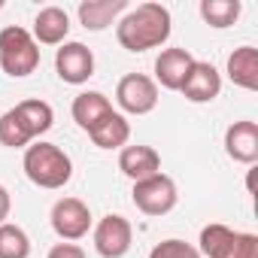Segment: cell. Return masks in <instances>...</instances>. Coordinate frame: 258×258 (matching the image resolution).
<instances>
[{
	"label": "cell",
	"mask_w": 258,
	"mask_h": 258,
	"mask_svg": "<svg viewBox=\"0 0 258 258\" xmlns=\"http://www.w3.org/2000/svg\"><path fill=\"white\" fill-rule=\"evenodd\" d=\"M170 31H173V19L164 4H140L115 22L118 46L134 55L164 46L170 40Z\"/></svg>",
	"instance_id": "6da1fadb"
},
{
	"label": "cell",
	"mask_w": 258,
	"mask_h": 258,
	"mask_svg": "<svg viewBox=\"0 0 258 258\" xmlns=\"http://www.w3.org/2000/svg\"><path fill=\"white\" fill-rule=\"evenodd\" d=\"M25 176L37 185V188H49V191H58L64 188L70 179H73V161L70 155L55 146V143H46V140H37L25 149Z\"/></svg>",
	"instance_id": "7a4b0ae2"
},
{
	"label": "cell",
	"mask_w": 258,
	"mask_h": 258,
	"mask_svg": "<svg viewBox=\"0 0 258 258\" xmlns=\"http://www.w3.org/2000/svg\"><path fill=\"white\" fill-rule=\"evenodd\" d=\"M40 67V46L28 28L10 25L0 31V70L13 79H25Z\"/></svg>",
	"instance_id": "3957f363"
},
{
	"label": "cell",
	"mask_w": 258,
	"mask_h": 258,
	"mask_svg": "<svg viewBox=\"0 0 258 258\" xmlns=\"http://www.w3.org/2000/svg\"><path fill=\"white\" fill-rule=\"evenodd\" d=\"M198 252L207 258H258V237L246 231H234L228 225H204Z\"/></svg>",
	"instance_id": "277c9868"
},
{
	"label": "cell",
	"mask_w": 258,
	"mask_h": 258,
	"mask_svg": "<svg viewBox=\"0 0 258 258\" xmlns=\"http://www.w3.org/2000/svg\"><path fill=\"white\" fill-rule=\"evenodd\" d=\"M131 201L134 207L143 213V216H167L176 204H179V188L173 182V176L167 173H155L149 179H140L134 182V191H131Z\"/></svg>",
	"instance_id": "5b68a950"
},
{
	"label": "cell",
	"mask_w": 258,
	"mask_h": 258,
	"mask_svg": "<svg viewBox=\"0 0 258 258\" xmlns=\"http://www.w3.org/2000/svg\"><path fill=\"white\" fill-rule=\"evenodd\" d=\"M115 103L121 115H149L158 106V85L146 73H127L115 85Z\"/></svg>",
	"instance_id": "8992f818"
},
{
	"label": "cell",
	"mask_w": 258,
	"mask_h": 258,
	"mask_svg": "<svg viewBox=\"0 0 258 258\" xmlns=\"http://www.w3.org/2000/svg\"><path fill=\"white\" fill-rule=\"evenodd\" d=\"M49 219H52V231H55L64 243L82 240V237L91 231V225H94L88 204L79 201V198H61V201H55Z\"/></svg>",
	"instance_id": "52a82bcc"
},
{
	"label": "cell",
	"mask_w": 258,
	"mask_h": 258,
	"mask_svg": "<svg viewBox=\"0 0 258 258\" xmlns=\"http://www.w3.org/2000/svg\"><path fill=\"white\" fill-rule=\"evenodd\" d=\"M91 237H94V249H97L100 258H124L131 243H134V228L124 216L109 213L94 225Z\"/></svg>",
	"instance_id": "ba28073f"
},
{
	"label": "cell",
	"mask_w": 258,
	"mask_h": 258,
	"mask_svg": "<svg viewBox=\"0 0 258 258\" xmlns=\"http://www.w3.org/2000/svg\"><path fill=\"white\" fill-rule=\"evenodd\" d=\"M55 73L61 82L67 85H82L94 76V52L85 43H61V49L55 52Z\"/></svg>",
	"instance_id": "9c48e42d"
},
{
	"label": "cell",
	"mask_w": 258,
	"mask_h": 258,
	"mask_svg": "<svg viewBox=\"0 0 258 258\" xmlns=\"http://www.w3.org/2000/svg\"><path fill=\"white\" fill-rule=\"evenodd\" d=\"M179 91L191 103H213L222 91V73L210 61H195Z\"/></svg>",
	"instance_id": "30bf717a"
},
{
	"label": "cell",
	"mask_w": 258,
	"mask_h": 258,
	"mask_svg": "<svg viewBox=\"0 0 258 258\" xmlns=\"http://www.w3.org/2000/svg\"><path fill=\"white\" fill-rule=\"evenodd\" d=\"M195 61H198V58H195L188 49H179V46L164 49V52L155 58V85H161V88H167V91H179Z\"/></svg>",
	"instance_id": "8fae6325"
},
{
	"label": "cell",
	"mask_w": 258,
	"mask_h": 258,
	"mask_svg": "<svg viewBox=\"0 0 258 258\" xmlns=\"http://www.w3.org/2000/svg\"><path fill=\"white\" fill-rule=\"evenodd\" d=\"M225 152L237 164H255L258 161V124L249 118L234 121L225 131Z\"/></svg>",
	"instance_id": "7c38bea8"
},
{
	"label": "cell",
	"mask_w": 258,
	"mask_h": 258,
	"mask_svg": "<svg viewBox=\"0 0 258 258\" xmlns=\"http://www.w3.org/2000/svg\"><path fill=\"white\" fill-rule=\"evenodd\" d=\"M118 170L131 182L149 179V176L161 173V155L152 146H124L118 152Z\"/></svg>",
	"instance_id": "4fadbf2b"
},
{
	"label": "cell",
	"mask_w": 258,
	"mask_h": 258,
	"mask_svg": "<svg viewBox=\"0 0 258 258\" xmlns=\"http://www.w3.org/2000/svg\"><path fill=\"white\" fill-rule=\"evenodd\" d=\"M67 34H70V16L67 10L61 7H43L37 16H34V40L37 46H61L67 43Z\"/></svg>",
	"instance_id": "5bb4252c"
},
{
	"label": "cell",
	"mask_w": 258,
	"mask_h": 258,
	"mask_svg": "<svg viewBox=\"0 0 258 258\" xmlns=\"http://www.w3.org/2000/svg\"><path fill=\"white\" fill-rule=\"evenodd\" d=\"M76 13L85 31H106L127 13V0H82Z\"/></svg>",
	"instance_id": "9a60e30c"
},
{
	"label": "cell",
	"mask_w": 258,
	"mask_h": 258,
	"mask_svg": "<svg viewBox=\"0 0 258 258\" xmlns=\"http://www.w3.org/2000/svg\"><path fill=\"white\" fill-rule=\"evenodd\" d=\"M88 137H91V143L97 146V149H124L127 146V140H131V121H127L121 112H109V115H103L91 131H88Z\"/></svg>",
	"instance_id": "2e32d148"
},
{
	"label": "cell",
	"mask_w": 258,
	"mask_h": 258,
	"mask_svg": "<svg viewBox=\"0 0 258 258\" xmlns=\"http://www.w3.org/2000/svg\"><path fill=\"white\" fill-rule=\"evenodd\" d=\"M70 112H73V121H76L82 131L88 134V131H91V127H94L103 115H109V112H112V103H109V97H106L103 91H79V94L73 97Z\"/></svg>",
	"instance_id": "e0dca14e"
},
{
	"label": "cell",
	"mask_w": 258,
	"mask_h": 258,
	"mask_svg": "<svg viewBox=\"0 0 258 258\" xmlns=\"http://www.w3.org/2000/svg\"><path fill=\"white\" fill-rule=\"evenodd\" d=\"M228 79L246 91H258V49L240 46L228 55Z\"/></svg>",
	"instance_id": "ac0fdd59"
},
{
	"label": "cell",
	"mask_w": 258,
	"mask_h": 258,
	"mask_svg": "<svg viewBox=\"0 0 258 258\" xmlns=\"http://www.w3.org/2000/svg\"><path fill=\"white\" fill-rule=\"evenodd\" d=\"M19 112V118L25 121V127L31 131V137H43L52 131V124H55V109L46 103V100H22L13 106Z\"/></svg>",
	"instance_id": "d6986e66"
},
{
	"label": "cell",
	"mask_w": 258,
	"mask_h": 258,
	"mask_svg": "<svg viewBox=\"0 0 258 258\" xmlns=\"http://www.w3.org/2000/svg\"><path fill=\"white\" fill-rule=\"evenodd\" d=\"M198 13H201V19H204L210 28L225 31V28H231V25L240 19L243 4H240V0H201Z\"/></svg>",
	"instance_id": "ffe728a7"
},
{
	"label": "cell",
	"mask_w": 258,
	"mask_h": 258,
	"mask_svg": "<svg viewBox=\"0 0 258 258\" xmlns=\"http://www.w3.org/2000/svg\"><path fill=\"white\" fill-rule=\"evenodd\" d=\"M31 143H34V137L25 127V121L19 118V112L7 109L4 115H0V146H7V149H28Z\"/></svg>",
	"instance_id": "44dd1931"
},
{
	"label": "cell",
	"mask_w": 258,
	"mask_h": 258,
	"mask_svg": "<svg viewBox=\"0 0 258 258\" xmlns=\"http://www.w3.org/2000/svg\"><path fill=\"white\" fill-rule=\"evenodd\" d=\"M31 255V237L19 225H0V258H28Z\"/></svg>",
	"instance_id": "7402d4cb"
},
{
	"label": "cell",
	"mask_w": 258,
	"mask_h": 258,
	"mask_svg": "<svg viewBox=\"0 0 258 258\" xmlns=\"http://www.w3.org/2000/svg\"><path fill=\"white\" fill-rule=\"evenodd\" d=\"M149 258H204V255L198 252V246H191V243H185V240L170 237V240L155 243V246H152V252H149Z\"/></svg>",
	"instance_id": "603a6c76"
},
{
	"label": "cell",
	"mask_w": 258,
	"mask_h": 258,
	"mask_svg": "<svg viewBox=\"0 0 258 258\" xmlns=\"http://www.w3.org/2000/svg\"><path fill=\"white\" fill-rule=\"evenodd\" d=\"M46 258H85V249L76 243H55Z\"/></svg>",
	"instance_id": "cb8c5ba5"
},
{
	"label": "cell",
	"mask_w": 258,
	"mask_h": 258,
	"mask_svg": "<svg viewBox=\"0 0 258 258\" xmlns=\"http://www.w3.org/2000/svg\"><path fill=\"white\" fill-rule=\"evenodd\" d=\"M10 213H13V198H10V188H7V185H0V225H7Z\"/></svg>",
	"instance_id": "d4e9b609"
},
{
	"label": "cell",
	"mask_w": 258,
	"mask_h": 258,
	"mask_svg": "<svg viewBox=\"0 0 258 258\" xmlns=\"http://www.w3.org/2000/svg\"><path fill=\"white\" fill-rule=\"evenodd\" d=\"M0 10H4V0H0Z\"/></svg>",
	"instance_id": "484cf974"
}]
</instances>
